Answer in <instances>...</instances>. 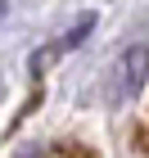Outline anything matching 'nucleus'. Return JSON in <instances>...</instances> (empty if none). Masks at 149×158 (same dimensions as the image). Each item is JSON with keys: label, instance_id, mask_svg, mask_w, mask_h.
Masks as SVG:
<instances>
[{"label": "nucleus", "instance_id": "1", "mask_svg": "<svg viewBox=\"0 0 149 158\" xmlns=\"http://www.w3.org/2000/svg\"><path fill=\"white\" fill-rule=\"evenodd\" d=\"M113 90H118V99H131L145 90L149 81V45L145 41H136V45H126L122 54H118V63H113Z\"/></svg>", "mask_w": 149, "mask_h": 158}, {"label": "nucleus", "instance_id": "2", "mask_svg": "<svg viewBox=\"0 0 149 158\" xmlns=\"http://www.w3.org/2000/svg\"><path fill=\"white\" fill-rule=\"evenodd\" d=\"M90 27H95V14H86V18H81L77 27H68V32H63V36L54 41V54H68V50H77L81 41L90 36Z\"/></svg>", "mask_w": 149, "mask_h": 158}, {"label": "nucleus", "instance_id": "3", "mask_svg": "<svg viewBox=\"0 0 149 158\" xmlns=\"http://www.w3.org/2000/svg\"><path fill=\"white\" fill-rule=\"evenodd\" d=\"M5 9H9V5H5V0H0V14H5Z\"/></svg>", "mask_w": 149, "mask_h": 158}]
</instances>
